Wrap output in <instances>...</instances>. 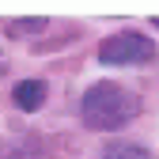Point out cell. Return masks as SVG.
Masks as SVG:
<instances>
[{
	"label": "cell",
	"instance_id": "obj_4",
	"mask_svg": "<svg viewBox=\"0 0 159 159\" xmlns=\"http://www.w3.org/2000/svg\"><path fill=\"white\" fill-rule=\"evenodd\" d=\"M102 159H152V152L140 148V144H133V140H117V144H110L102 152Z\"/></svg>",
	"mask_w": 159,
	"mask_h": 159
},
{
	"label": "cell",
	"instance_id": "obj_2",
	"mask_svg": "<svg viewBox=\"0 0 159 159\" xmlns=\"http://www.w3.org/2000/svg\"><path fill=\"white\" fill-rule=\"evenodd\" d=\"M98 61L102 65H152L155 46H152V38L136 34V30H121L98 46Z\"/></svg>",
	"mask_w": 159,
	"mask_h": 159
},
{
	"label": "cell",
	"instance_id": "obj_3",
	"mask_svg": "<svg viewBox=\"0 0 159 159\" xmlns=\"http://www.w3.org/2000/svg\"><path fill=\"white\" fill-rule=\"evenodd\" d=\"M11 98H15L19 110L30 114V110H38V106L46 102V84H42V80H19L15 91H11Z\"/></svg>",
	"mask_w": 159,
	"mask_h": 159
},
{
	"label": "cell",
	"instance_id": "obj_7",
	"mask_svg": "<svg viewBox=\"0 0 159 159\" xmlns=\"http://www.w3.org/2000/svg\"><path fill=\"white\" fill-rule=\"evenodd\" d=\"M152 27H155V30H159V15H155V19H152Z\"/></svg>",
	"mask_w": 159,
	"mask_h": 159
},
{
	"label": "cell",
	"instance_id": "obj_5",
	"mask_svg": "<svg viewBox=\"0 0 159 159\" xmlns=\"http://www.w3.org/2000/svg\"><path fill=\"white\" fill-rule=\"evenodd\" d=\"M49 23V19H15L11 23V34H34V30H42Z\"/></svg>",
	"mask_w": 159,
	"mask_h": 159
},
{
	"label": "cell",
	"instance_id": "obj_1",
	"mask_svg": "<svg viewBox=\"0 0 159 159\" xmlns=\"http://www.w3.org/2000/svg\"><path fill=\"white\" fill-rule=\"evenodd\" d=\"M84 121L91 129H121L125 121H133L140 114V98H136L133 87H121V84H91L84 91Z\"/></svg>",
	"mask_w": 159,
	"mask_h": 159
},
{
	"label": "cell",
	"instance_id": "obj_6",
	"mask_svg": "<svg viewBox=\"0 0 159 159\" xmlns=\"http://www.w3.org/2000/svg\"><path fill=\"white\" fill-rule=\"evenodd\" d=\"M4 68H8V61H4V53H0V76H4Z\"/></svg>",
	"mask_w": 159,
	"mask_h": 159
}]
</instances>
